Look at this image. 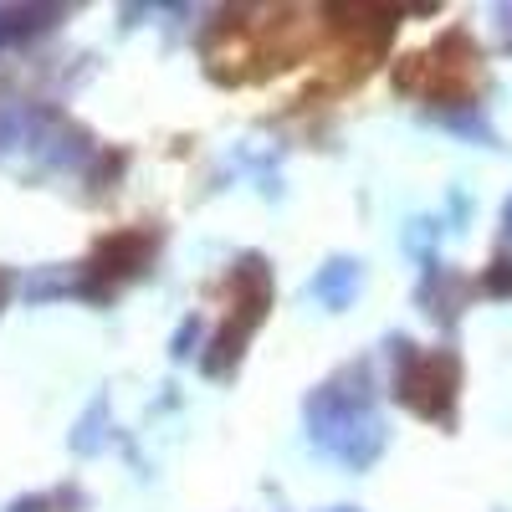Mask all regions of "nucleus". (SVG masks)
<instances>
[{
    "label": "nucleus",
    "instance_id": "obj_3",
    "mask_svg": "<svg viewBox=\"0 0 512 512\" xmlns=\"http://www.w3.org/2000/svg\"><path fill=\"white\" fill-rule=\"evenodd\" d=\"M231 287H236V303H231L236 313H231L226 333L216 338V354L205 359V369H210V374H226V364H231V359H241V344H246V338H251V328L262 323V313H267V297H272L267 267L256 262V256H246V262L236 267Z\"/></svg>",
    "mask_w": 512,
    "mask_h": 512
},
{
    "label": "nucleus",
    "instance_id": "obj_9",
    "mask_svg": "<svg viewBox=\"0 0 512 512\" xmlns=\"http://www.w3.org/2000/svg\"><path fill=\"white\" fill-rule=\"evenodd\" d=\"M333 512H354V507H333Z\"/></svg>",
    "mask_w": 512,
    "mask_h": 512
},
{
    "label": "nucleus",
    "instance_id": "obj_6",
    "mask_svg": "<svg viewBox=\"0 0 512 512\" xmlns=\"http://www.w3.org/2000/svg\"><path fill=\"white\" fill-rule=\"evenodd\" d=\"M482 292H492V297H512V256H507V251L492 256V267H487V277H482Z\"/></svg>",
    "mask_w": 512,
    "mask_h": 512
},
{
    "label": "nucleus",
    "instance_id": "obj_5",
    "mask_svg": "<svg viewBox=\"0 0 512 512\" xmlns=\"http://www.w3.org/2000/svg\"><path fill=\"white\" fill-rule=\"evenodd\" d=\"M354 287H359V267H354V262H333V267L313 282V292H318V297H328L333 308H344Z\"/></svg>",
    "mask_w": 512,
    "mask_h": 512
},
{
    "label": "nucleus",
    "instance_id": "obj_1",
    "mask_svg": "<svg viewBox=\"0 0 512 512\" xmlns=\"http://www.w3.org/2000/svg\"><path fill=\"white\" fill-rule=\"evenodd\" d=\"M395 88L436 98V103H472L477 93V47L466 31H446L431 52H415L395 67Z\"/></svg>",
    "mask_w": 512,
    "mask_h": 512
},
{
    "label": "nucleus",
    "instance_id": "obj_8",
    "mask_svg": "<svg viewBox=\"0 0 512 512\" xmlns=\"http://www.w3.org/2000/svg\"><path fill=\"white\" fill-rule=\"evenodd\" d=\"M502 226H507V241H512V200H507V210H502Z\"/></svg>",
    "mask_w": 512,
    "mask_h": 512
},
{
    "label": "nucleus",
    "instance_id": "obj_2",
    "mask_svg": "<svg viewBox=\"0 0 512 512\" xmlns=\"http://www.w3.org/2000/svg\"><path fill=\"white\" fill-rule=\"evenodd\" d=\"M456 390H461V364L451 349H410L400 354V369H395V395L400 405H410L415 415L436 420V425H451L456 415Z\"/></svg>",
    "mask_w": 512,
    "mask_h": 512
},
{
    "label": "nucleus",
    "instance_id": "obj_7",
    "mask_svg": "<svg viewBox=\"0 0 512 512\" xmlns=\"http://www.w3.org/2000/svg\"><path fill=\"white\" fill-rule=\"evenodd\" d=\"M497 26H502V47L512 52V6H502V11H497Z\"/></svg>",
    "mask_w": 512,
    "mask_h": 512
},
{
    "label": "nucleus",
    "instance_id": "obj_4",
    "mask_svg": "<svg viewBox=\"0 0 512 512\" xmlns=\"http://www.w3.org/2000/svg\"><path fill=\"white\" fill-rule=\"evenodd\" d=\"M154 236L149 231H118L108 236L98 251H93V262H88V282H82V292L88 297H103L108 287H118L123 277H134L144 267V256H149Z\"/></svg>",
    "mask_w": 512,
    "mask_h": 512
}]
</instances>
